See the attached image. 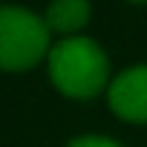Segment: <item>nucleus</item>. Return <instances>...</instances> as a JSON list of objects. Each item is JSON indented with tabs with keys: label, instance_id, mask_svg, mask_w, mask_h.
<instances>
[{
	"label": "nucleus",
	"instance_id": "423d86ee",
	"mask_svg": "<svg viewBox=\"0 0 147 147\" xmlns=\"http://www.w3.org/2000/svg\"><path fill=\"white\" fill-rule=\"evenodd\" d=\"M133 3H141V0H133Z\"/></svg>",
	"mask_w": 147,
	"mask_h": 147
},
{
	"label": "nucleus",
	"instance_id": "f257e3e1",
	"mask_svg": "<svg viewBox=\"0 0 147 147\" xmlns=\"http://www.w3.org/2000/svg\"><path fill=\"white\" fill-rule=\"evenodd\" d=\"M52 84L69 98H90L104 90L110 63L98 43L90 38H63L49 52Z\"/></svg>",
	"mask_w": 147,
	"mask_h": 147
},
{
	"label": "nucleus",
	"instance_id": "f03ea898",
	"mask_svg": "<svg viewBox=\"0 0 147 147\" xmlns=\"http://www.w3.org/2000/svg\"><path fill=\"white\" fill-rule=\"evenodd\" d=\"M49 23L20 6L0 12V63L3 69H29L46 55Z\"/></svg>",
	"mask_w": 147,
	"mask_h": 147
},
{
	"label": "nucleus",
	"instance_id": "39448f33",
	"mask_svg": "<svg viewBox=\"0 0 147 147\" xmlns=\"http://www.w3.org/2000/svg\"><path fill=\"white\" fill-rule=\"evenodd\" d=\"M66 147H121V144L113 141V138H104V136H84V138L69 141Z\"/></svg>",
	"mask_w": 147,
	"mask_h": 147
},
{
	"label": "nucleus",
	"instance_id": "20e7f679",
	"mask_svg": "<svg viewBox=\"0 0 147 147\" xmlns=\"http://www.w3.org/2000/svg\"><path fill=\"white\" fill-rule=\"evenodd\" d=\"M87 20H90V3L87 0H55L46 12L49 29H55L61 35L78 32Z\"/></svg>",
	"mask_w": 147,
	"mask_h": 147
},
{
	"label": "nucleus",
	"instance_id": "7ed1b4c3",
	"mask_svg": "<svg viewBox=\"0 0 147 147\" xmlns=\"http://www.w3.org/2000/svg\"><path fill=\"white\" fill-rule=\"evenodd\" d=\"M110 110L124 121H147V66H133L113 81Z\"/></svg>",
	"mask_w": 147,
	"mask_h": 147
}]
</instances>
